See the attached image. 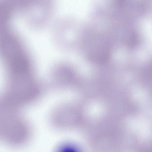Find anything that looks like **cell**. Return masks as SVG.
Listing matches in <instances>:
<instances>
[{
    "label": "cell",
    "instance_id": "6da1fadb",
    "mask_svg": "<svg viewBox=\"0 0 152 152\" xmlns=\"http://www.w3.org/2000/svg\"><path fill=\"white\" fill-rule=\"evenodd\" d=\"M119 133L113 127L101 123L92 127L86 133L91 152H115Z\"/></svg>",
    "mask_w": 152,
    "mask_h": 152
},
{
    "label": "cell",
    "instance_id": "3957f363",
    "mask_svg": "<svg viewBox=\"0 0 152 152\" xmlns=\"http://www.w3.org/2000/svg\"><path fill=\"white\" fill-rule=\"evenodd\" d=\"M56 152H82L79 147L72 143L62 145L59 147Z\"/></svg>",
    "mask_w": 152,
    "mask_h": 152
},
{
    "label": "cell",
    "instance_id": "7a4b0ae2",
    "mask_svg": "<svg viewBox=\"0 0 152 152\" xmlns=\"http://www.w3.org/2000/svg\"><path fill=\"white\" fill-rule=\"evenodd\" d=\"M0 134L6 142L17 145L26 142L30 133L26 125L21 122H14L2 127Z\"/></svg>",
    "mask_w": 152,
    "mask_h": 152
}]
</instances>
